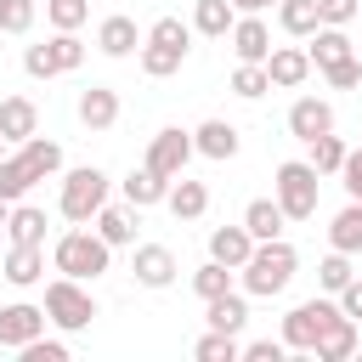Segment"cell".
Here are the masks:
<instances>
[{"instance_id": "1", "label": "cell", "mask_w": 362, "mask_h": 362, "mask_svg": "<svg viewBox=\"0 0 362 362\" xmlns=\"http://www.w3.org/2000/svg\"><path fill=\"white\" fill-rule=\"evenodd\" d=\"M294 272H300L294 243H288V238H266V243H255L249 260L238 266V283H243V294L272 300V294H283V288L294 283Z\"/></svg>"}, {"instance_id": "2", "label": "cell", "mask_w": 362, "mask_h": 362, "mask_svg": "<svg viewBox=\"0 0 362 362\" xmlns=\"http://www.w3.org/2000/svg\"><path fill=\"white\" fill-rule=\"evenodd\" d=\"M51 266L62 277H79V283H96L107 266H113V249L102 243V232L85 221V226H68L57 243H51Z\"/></svg>"}, {"instance_id": "3", "label": "cell", "mask_w": 362, "mask_h": 362, "mask_svg": "<svg viewBox=\"0 0 362 362\" xmlns=\"http://www.w3.org/2000/svg\"><path fill=\"white\" fill-rule=\"evenodd\" d=\"M187 51H192V23H181V17H158L147 34H141V74L147 79H170L181 62H187Z\"/></svg>"}, {"instance_id": "4", "label": "cell", "mask_w": 362, "mask_h": 362, "mask_svg": "<svg viewBox=\"0 0 362 362\" xmlns=\"http://www.w3.org/2000/svg\"><path fill=\"white\" fill-rule=\"evenodd\" d=\"M317 192H322V175L305 164V158H283L277 175H272V198L288 221H311L317 215Z\"/></svg>"}, {"instance_id": "5", "label": "cell", "mask_w": 362, "mask_h": 362, "mask_svg": "<svg viewBox=\"0 0 362 362\" xmlns=\"http://www.w3.org/2000/svg\"><path fill=\"white\" fill-rule=\"evenodd\" d=\"M45 317L62 328V334H85L90 322H96V294L79 283V277H51L45 283Z\"/></svg>"}, {"instance_id": "6", "label": "cell", "mask_w": 362, "mask_h": 362, "mask_svg": "<svg viewBox=\"0 0 362 362\" xmlns=\"http://www.w3.org/2000/svg\"><path fill=\"white\" fill-rule=\"evenodd\" d=\"M102 204H107V170H96V164H79V170H68V175H62V192H57V209H62V221L85 226V221H90Z\"/></svg>"}, {"instance_id": "7", "label": "cell", "mask_w": 362, "mask_h": 362, "mask_svg": "<svg viewBox=\"0 0 362 362\" xmlns=\"http://www.w3.org/2000/svg\"><path fill=\"white\" fill-rule=\"evenodd\" d=\"M339 311V300H322V294H311V300H300L288 317H283V345L288 351H300V356H311V345H317V334L328 328V317Z\"/></svg>"}, {"instance_id": "8", "label": "cell", "mask_w": 362, "mask_h": 362, "mask_svg": "<svg viewBox=\"0 0 362 362\" xmlns=\"http://www.w3.org/2000/svg\"><path fill=\"white\" fill-rule=\"evenodd\" d=\"M147 170H158L164 181H175V175H187V164H192V130H181V124H164L153 141H147V158H141Z\"/></svg>"}, {"instance_id": "9", "label": "cell", "mask_w": 362, "mask_h": 362, "mask_svg": "<svg viewBox=\"0 0 362 362\" xmlns=\"http://www.w3.org/2000/svg\"><path fill=\"white\" fill-rule=\"evenodd\" d=\"M45 305H28V300H11V305H0V351H23L28 339H40L45 334Z\"/></svg>"}, {"instance_id": "10", "label": "cell", "mask_w": 362, "mask_h": 362, "mask_svg": "<svg viewBox=\"0 0 362 362\" xmlns=\"http://www.w3.org/2000/svg\"><path fill=\"white\" fill-rule=\"evenodd\" d=\"M130 272H136V283H141V288H170L181 266H175V249H170V243H136Z\"/></svg>"}, {"instance_id": "11", "label": "cell", "mask_w": 362, "mask_h": 362, "mask_svg": "<svg viewBox=\"0 0 362 362\" xmlns=\"http://www.w3.org/2000/svg\"><path fill=\"white\" fill-rule=\"evenodd\" d=\"M232 51H238V62H266L272 57V28H266V17L260 11H243L238 23H232Z\"/></svg>"}, {"instance_id": "12", "label": "cell", "mask_w": 362, "mask_h": 362, "mask_svg": "<svg viewBox=\"0 0 362 362\" xmlns=\"http://www.w3.org/2000/svg\"><path fill=\"white\" fill-rule=\"evenodd\" d=\"M266 74H272V90H300V85L311 79V57H305V45H272Z\"/></svg>"}, {"instance_id": "13", "label": "cell", "mask_w": 362, "mask_h": 362, "mask_svg": "<svg viewBox=\"0 0 362 362\" xmlns=\"http://www.w3.org/2000/svg\"><path fill=\"white\" fill-rule=\"evenodd\" d=\"M96 51H102V57H136V51H141L136 17H124V11L102 17V23H96Z\"/></svg>"}, {"instance_id": "14", "label": "cell", "mask_w": 362, "mask_h": 362, "mask_svg": "<svg viewBox=\"0 0 362 362\" xmlns=\"http://www.w3.org/2000/svg\"><path fill=\"white\" fill-rule=\"evenodd\" d=\"M322 130H334V102H322V96H294V107H288V136H294V141H311V136H322Z\"/></svg>"}, {"instance_id": "15", "label": "cell", "mask_w": 362, "mask_h": 362, "mask_svg": "<svg viewBox=\"0 0 362 362\" xmlns=\"http://www.w3.org/2000/svg\"><path fill=\"white\" fill-rule=\"evenodd\" d=\"M238 147H243V136H238V124H226V119H204V124L192 130V153H204V158H215V164L238 158Z\"/></svg>"}, {"instance_id": "16", "label": "cell", "mask_w": 362, "mask_h": 362, "mask_svg": "<svg viewBox=\"0 0 362 362\" xmlns=\"http://www.w3.org/2000/svg\"><path fill=\"white\" fill-rule=\"evenodd\" d=\"M311 356H317V362H351V356H356V322H351L345 311H334V317H328V328L317 334Z\"/></svg>"}, {"instance_id": "17", "label": "cell", "mask_w": 362, "mask_h": 362, "mask_svg": "<svg viewBox=\"0 0 362 362\" xmlns=\"http://www.w3.org/2000/svg\"><path fill=\"white\" fill-rule=\"evenodd\" d=\"M79 124L85 130H113L119 124V90L113 85H85L79 90Z\"/></svg>"}, {"instance_id": "18", "label": "cell", "mask_w": 362, "mask_h": 362, "mask_svg": "<svg viewBox=\"0 0 362 362\" xmlns=\"http://www.w3.org/2000/svg\"><path fill=\"white\" fill-rule=\"evenodd\" d=\"M136 215H141V209H130V204L119 198V204H102V209L90 215V226L102 232L107 249H124V243H136Z\"/></svg>"}, {"instance_id": "19", "label": "cell", "mask_w": 362, "mask_h": 362, "mask_svg": "<svg viewBox=\"0 0 362 362\" xmlns=\"http://www.w3.org/2000/svg\"><path fill=\"white\" fill-rule=\"evenodd\" d=\"M0 272H6L11 288H34V283L45 277V243H11Z\"/></svg>"}, {"instance_id": "20", "label": "cell", "mask_w": 362, "mask_h": 362, "mask_svg": "<svg viewBox=\"0 0 362 362\" xmlns=\"http://www.w3.org/2000/svg\"><path fill=\"white\" fill-rule=\"evenodd\" d=\"M204 322L221 328V334H243V322H249V294H243V288H226V294L204 300Z\"/></svg>"}, {"instance_id": "21", "label": "cell", "mask_w": 362, "mask_h": 362, "mask_svg": "<svg viewBox=\"0 0 362 362\" xmlns=\"http://www.w3.org/2000/svg\"><path fill=\"white\" fill-rule=\"evenodd\" d=\"M40 130V107H34V96H0V136L17 147V141H28Z\"/></svg>"}, {"instance_id": "22", "label": "cell", "mask_w": 362, "mask_h": 362, "mask_svg": "<svg viewBox=\"0 0 362 362\" xmlns=\"http://www.w3.org/2000/svg\"><path fill=\"white\" fill-rule=\"evenodd\" d=\"M305 57H311V68H334V62L356 57V45H351V34H345V28H328V23H317V28H311V45H305Z\"/></svg>"}, {"instance_id": "23", "label": "cell", "mask_w": 362, "mask_h": 362, "mask_svg": "<svg viewBox=\"0 0 362 362\" xmlns=\"http://www.w3.org/2000/svg\"><path fill=\"white\" fill-rule=\"evenodd\" d=\"M164 192H170V181H164L158 170H147V164L119 181V198H124L130 209H153V204H164Z\"/></svg>"}, {"instance_id": "24", "label": "cell", "mask_w": 362, "mask_h": 362, "mask_svg": "<svg viewBox=\"0 0 362 362\" xmlns=\"http://www.w3.org/2000/svg\"><path fill=\"white\" fill-rule=\"evenodd\" d=\"M164 204H170L175 221H204V209H209V187L192 181V175H175L170 192H164Z\"/></svg>"}, {"instance_id": "25", "label": "cell", "mask_w": 362, "mask_h": 362, "mask_svg": "<svg viewBox=\"0 0 362 362\" xmlns=\"http://www.w3.org/2000/svg\"><path fill=\"white\" fill-rule=\"evenodd\" d=\"M249 249H255V238H249V226L238 221V226H215L209 232V260H221V266H243L249 260Z\"/></svg>"}, {"instance_id": "26", "label": "cell", "mask_w": 362, "mask_h": 362, "mask_svg": "<svg viewBox=\"0 0 362 362\" xmlns=\"http://www.w3.org/2000/svg\"><path fill=\"white\" fill-rule=\"evenodd\" d=\"M34 187H40V170L11 147V153L0 158V198H6V204H17V198H28Z\"/></svg>"}, {"instance_id": "27", "label": "cell", "mask_w": 362, "mask_h": 362, "mask_svg": "<svg viewBox=\"0 0 362 362\" xmlns=\"http://www.w3.org/2000/svg\"><path fill=\"white\" fill-rule=\"evenodd\" d=\"M45 232H51L45 209H34V204H23V198L6 209V238H11V243H45Z\"/></svg>"}, {"instance_id": "28", "label": "cell", "mask_w": 362, "mask_h": 362, "mask_svg": "<svg viewBox=\"0 0 362 362\" xmlns=\"http://www.w3.org/2000/svg\"><path fill=\"white\" fill-rule=\"evenodd\" d=\"M232 23H238L232 0H192V34H204V40H226Z\"/></svg>"}, {"instance_id": "29", "label": "cell", "mask_w": 362, "mask_h": 362, "mask_svg": "<svg viewBox=\"0 0 362 362\" xmlns=\"http://www.w3.org/2000/svg\"><path fill=\"white\" fill-rule=\"evenodd\" d=\"M328 249H339V255H362V198H351V204L328 221Z\"/></svg>"}, {"instance_id": "30", "label": "cell", "mask_w": 362, "mask_h": 362, "mask_svg": "<svg viewBox=\"0 0 362 362\" xmlns=\"http://www.w3.org/2000/svg\"><path fill=\"white\" fill-rule=\"evenodd\" d=\"M243 226H249V238H255V243H266V238H283L288 215L277 209V198H249V209H243Z\"/></svg>"}, {"instance_id": "31", "label": "cell", "mask_w": 362, "mask_h": 362, "mask_svg": "<svg viewBox=\"0 0 362 362\" xmlns=\"http://www.w3.org/2000/svg\"><path fill=\"white\" fill-rule=\"evenodd\" d=\"M45 57H51V68H57V74H74V68L85 62V40H79L74 28H57V34L45 40Z\"/></svg>"}, {"instance_id": "32", "label": "cell", "mask_w": 362, "mask_h": 362, "mask_svg": "<svg viewBox=\"0 0 362 362\" xmlns=\"http://www.w3.org/2000/svg\"><path fill=\"white\" fill-rule=\"evenodd\" d=\"M305 147H311V158H305V164H311L317 175H339V164H345V153H351V147H345V141H339L334 130H322V136H311Z\"/></svg>"}, {"instance_id": "33", "label": "cell", "mask_w": 362, "mask_h": 362, "mask_svg": "<svg viewBox=\"0 0 362 362\" xmlns=\"http://www.w3.org/2000/svg\"><path fill=\"white\" fill-rule=\"evenodd\" d=\"M277 28L294 40H311L317 28V0H277Z\"/></svg>"}, {"instance_id": "34", "label": "cell", "mask_w": 362, "mask_h": 362, "mask_svg": "<svg viewBox=\"0 0 362 362\" xmlns=\"http://www.w3.org/2000/svg\"><path fill=\"white\" fill-rule=\"evenodd\" d=\"M226 85H232V96H243V102H260V96L272 90V74H266V62H238Z\"/></svg>"}, {"instance_id": "35", "label": "cell", "mask_w": 362, "mask_h": 362, "mask_svg": "<svg viewBox=\"0 0 362 362\" xmlns=\"http://www.w3.org/2000/svg\"><path fill=\"white\" fill-rule=\"evenodd\" d=\"M17 153H23V158H28V164H34V170H40V181H45V175H57V170H62V147H57V141H51V136H40V130H34V136H28V141H17Z\"/></svg>"}, {"instance_id": "36", "label": "cell", "mask_w": 362, "mask_h": 362, "mask_svg": "<svg viewBox=\"0 0 362 362\" xmlns=\"http://www.w3.org/2000/svg\"><path fill=\"white\" fill-rule=\"evenodd\" d=\"M226 288H238V272H232V266L204 260V266L192 272V294H198V300H215V294H226Z\"/></svg>"}, {"instance_id": "37", "label": "cell", "mask_w": 362, "mask_h": 362, "mask_svg": "<svg viewBox=\"0 0 362 362\" xmlns=\"http://www.w3.org/2000/svg\"><path fill=\"white\" fill-rule=\"evenodd\" d=\"M192 356H198V362H238V356H243V339H238V334L209 328V334L192 345Z\"/></svg>"}, {"instance_id": "38", "label": "cell", "mask_w": 362, "mask_h": 362, "mask_svg": "<svg viewBox=\"0 0 362 362\" xmlns=\"http://www.w3.org/2000/svg\"><path fill=\"white\" fill-rule=\"evenodd\" d=\"M356 277V266H351V255H339V249H328L322 260H317V283H322V294H339L345 283Z\"/></svg>"}, {"instance_id": "39", "label": "cell", "mask_w": 362, "mask_h": 362, "mask_svg": "<svg viewBox=\"0 0 362 362\" xmlns=\"http://www.w3.org/2000/svg\"><path fill=\"white\" fill-rule=\"evenodd\" d=\"M45 23L51 28H85L90 23V0H45Z\"/></svg>"}, {"instance_id": "40", "label": "cell", "mask_w": 362, "mask_h": 362, "mask_svg": "<svg viewBox=\"0 0 362 362\" xmlns=\"http://www.w3.org/2000/svg\"><path fill=\"white\" fill-rule=\"evenodd\" d=\"M40 17V0H0V34H28Z\"/></svg>"}, {"instance_id": "41", "label": "cell", "mask_w": 362, "mask_h": 362, "mask_svg": "<svg viewBox=\"0 0 362 362\" xmlns=\"http://www.w3.org/2000/svg\"><path fill=\"white\" fill-rule=\"evenodd\" d=\"M17 356H23V362H68V345H62V339H45V334H40V339H28V345H23Z\"/></svg>"}, {"instance_id": "42", "label": "cell", "mask_w": 362, "mask_h": 362, "mask_svg": "<svg viewBox=\"0 0 362 362\" xmlns=\"http://www.w3.org/2000/svg\"><path fill=\"white\" fill-rule=\"evenodd\" d=\"M356 11H362V0H317V23H328V28H345Z\"/></svg>"}, {"instance_id": "43", "label": "cell", "mask_w": 362, "mask_h": 362, "mask_svg": "<svg viewBox=\"0 0 362 362\" xmlns=\"http://www.w3.org/2000/svg\"><path fill=\"white\" fill-rule=\"evenodd\" d=\"M322 74H328L334 90H356V85H362V57H345V62H334V68H322Z\"/></svg>"}, {"instance_id": "44", "label": "cell", "mask_w": 362, "mask_h": 362, "mask_svg": "<svg viewBox=\"0 0 362 362\" xmlns=\"http://www.w3.org/2000/svg\"><path fill=\"white\" fill-rule=\"evenodd\" d=\"M283 356H288L283 339H249L243 345V362H283Z\"/></svg>"}, {"instance_id": "45", "label": "cell", "mask_w": 362, "mask_h": 362, "mask_svg": "<svg viewBox=\"0 0 362 362\" xmlns=\"http://www.w3.org/2000/svg\"><path fill=\"white\" fill-rule=\"evenodd\" d=\"M23 74H28V79H57V68H51L45 45H28V51H23Z\"/></svg>"}, {"instance_id": "46", "label": "cell", "mask_w": 362, "mask_h": 362, "mask_svg": "<svg viewBox=\"0 0 362 362\" xmlns=\"http://www.w3.org/2000/svg\"><path fill=\"white\" fill-rule=\"evenodd\" d=\"M334 300H339V311H345V317H351V322L362 328V277H351V283H345V288H339Z\"/></svg>"}, {"instance_id": "47", "label": "cell", "mask_w": 362, "mask_h": 362, "mask_svg": "<svg viewBox=\"0 0 362 362\" xmlns=\"http://www.w3.org/2000/svg\"><path fill=\"white\" fill-rule=\"evenodd\" d=\"M339 187H345L351 198H362V153H345V164H339Z\"/></svg>"}, {"instance_id": "48", "label": "cell", "mask_w": 362, "mask_h": 362, "mask_svg": "<svg viewBox=\"0 0 362 362\" xmlns=\"http://www.w3.org/2000/svg\"><path fill=\"white\" fill-rule=\"evenodd\" d=\"M266 6H277V0H232V11L243 17V11H266Z\"/></svg>"}, {"instance_id": "49", "label": "cell", "mask_w": 362, "mask_h": 362, "mask_svg": "<svg viewBox=\"0 0 362 362\" xmlns=\"http://www.w3.org/2000/svg\"><path fill=\"white\" fill-rule=\"evenodd\" d=\"M6 209H11V204H6V198H0V232H6Z\"/></svg>"}, {"instance_id": "50", "label": "cell", "mask_w": 362, "mask_h": 362, "mask_svg": "<svg viewBox=\"0 0 362 362\" xmlns=\"http://www.w3.org/2000/svg\"><path fill=\"white\" fill-rule=\"evenodd\" d=\"M6 153H11V141H6V136H0V158H6Z\"/></svg>"}, {"instance_id": "51", "label": "cell", "mask_w": 362, "mask_h": 362, "mask_svg": "<svg viewBox=\"0 0 362 362\" xmlns=\"http://www.w3.org/2000/svg\"><path fill=\"white\" fill-rule=\"evenodd\" d=\"M356 153H362V147H356Z\"/></svg>"}]
</instances>
